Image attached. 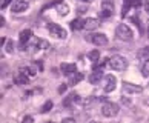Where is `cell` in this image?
I'll use <instances>...</instances> for the list:
<instances>
[{
  "mask_svg": "<svg viewBox=\"0 0 149 123\" xmlns=\"http://www.w3.org/2000/svg\"><path fill=\"white\" fill-rule=\"evenodd\" d=\"M108 65L111 66V69L114 71H125L128 68V62H126L125 57H121V55H112L111 59L108 60Z\"/></svg>",
  "mask_w": 149,
  "mask_h": 123,
  "instance_id": "cell-1",
  "label": "cell"
},
{
  "mask_svg": "<svg viewBox=\"0 0 149 123\" xmlns=\"http://www.w3.org/2000/svg\"><path fill=\"white\" fill-rule=\"evenodd\" d=\"M115 36H117L118 40H123V42H131L132 40V31H131V28L128 25H118L117 28H115Z\"/></svg>",
  "mask_w": 149,
  "mask_h": 123,
  "instance_id": "cell-2",
  "label": "cell"
},
{
  "mask_svg": "<svg viewBox=\"0 0 149 123\" xmlns=\"http://www.w3.org/2000/svg\"><path fill=\"white\" fill-rule=\"evenodd\" d=\"M102 114L104 117H115L118 114V105H115L114 102H109V100H104L102 105Z\"/></svg>",
  "mask_w": 149,
  "mask_h": 123,
  "instance_id": "cell-3",
  "label": "cell"
},
{
  "mask_svg": "<svg viewBox=\"0 0 149 123\" xmlns=\"http://www.w3.org/2000/svg\"><path fill=\"white\" fill-rule=\"evenodd\" d=\"M48 29H49V32H51V36L57 37V38H66V37H68L66 29H63V28L60 26V25H57V23L48 25Z\"/></svg>",
  "mask_w": 149,
  "mask_h": 123,
  "instance_id": "cell-4",
  "label": "cell"
},
{
  "mask_svg": "<svg viewBox=\"0 0 149 123\" xmlns=\"http://www.w3.org/2000/svg\"><path fill=\"white\" fill-rule=\"evenodd\" d=\"M88 40L92 42L97 46H106L108 45V37L104 34H100V32H95V34H89L88 36Z\"/></svg>",
  "mask_w": 149,
  "mask_h": 123,
  "instance_id": "cell-5",
  "label": "cell"
},
{
  "mask_svg": "<svg viewBox=\"0 0 149 123\" xmlns=\"http://www.w3.org/2000/svg\"><path fill=\"white\" fill-rule=\"evenodd\" d=\"M114 13V2L112 0H103L102 2V17H111Z\"/></svg>",
  "mask_w": 149,
  "mask_h": 123,
  "instance_id": "cell-6",
  "label": "cell"
},
{
  "mask_svg": "<svg viewBox=\"0 0 149 123\" xmlns=\"http://www.w3.org/2000/svg\"><path fill=\"white\" fill-rule=\"evenodd\" d=\"M29 8V3L26 2V0H15V2L11 5V11L15 14H19V13H23V11H26Z\"/></svg>",
  "mask_w": 149,
  "mask_h": 123,
  "instance_id": "cell-7",
  "label": "cell"
},
{
  "mask_svg": "<svg viewBox=\"0 0 149 123\" xmlns=\"http://www.w3.org/2000/svg\"><path fill=\"white\" fill-rule=\"evenodd\" d=\"M123 91L126 94H141L143 88L139 85H134V83H129V82H123Z\"/></svg>",
  "mask_w": 149,
  "mask_h": 123,
  "instance_id": "cell-8",
  "label": "cell"
},
{
  "mask_svg": "<svg viewBox=\"0 0 149 123\" xmlns=\"http://www.w3.org/2000/svg\"><path fill=\"white\" fill-rule=\"evenodd\" d=\"M115 86H117V79L112 75V74H108L106 75V85H104V92H112Z\"/></svg>",
  "mask_w": 149,
  "mask_h": 123,
  "instance_id": "cell-9",
  "label": "cell"
},
{
  "mask_svg": "<svg viewBox=\"0 0 149 123\" xmlns=\"http://www.w3.org/2000/svg\"><path fill=\"white\" fill-rule=\"evenodd\" d=\"M60 69L65 75H69V74H74L77 72V65L75 63H62L60 65Z\"/></svg>",
  "mask_w": 149,
  "mask_h": 123,
  "instance_id": "cell-10",
  "label": "cell"
},
{
  "mask_svg": "<svg viewBox=\"0 0 149 123\" xmlns=\"http://www.w3.org/2000/svg\"><path fill=\"white\" fill-rule=\"evenodd\" d=\"M100 26V20L98 19H86L85 20V29L88 31H94V29H97V28Z\"/></svg>",
  "mask_w": 149,
  "mask_h": 123,
  "instance_id": "cell-11",
  "label": "cell"
},
{
  "mask_svg": "<svg viewBox=\"0 0 149 123\" xmlns=\"http://www.w3.org/2000/svg\"><path fill=\"white\" fill-rule=\"evenodd\" d=\"M31 38H32V31L31 29H23L20 32V36H19V40H20V43L23 45V46L28 42H31Z\"/></svg>",
  "mask_w": 149,
  "mask_h": 123,
  "instance_id": "cell-12",
  "label": "cell"
},
{
  "mask_svg": "<svg viewBox=\"0 0 149 123\" xmlns=\"http://www.w3.org/2000/svg\"><path fill=\"white\" fill-rule=\"evenodd\" d=\"M103 79V71L102 69H94L92 74L89 75V83H92V85H97L98 82H100Z\"/></svg>",
  "mask_w": 149,
  "mask_h": 123,
  "instance_id": "cell-13",
  "label": "cell"
},
{
  "mask_svg": "<svg viewBox=\"0 0 149 123\" xmlns=\"http://www.w3.org/2000/svg\"><path fill=\"white\" fill-rule=\"evenodd\" d=\"M29 79H31V77H28L26 74H23V72L19 71V74L14 77V83H17V85H28Z\"/></svg>",
  "mask_w": 149,
  "mask_h": 123,
  "instance_id": "cell-14",
  "label": "cell"
},
{
  "mask_svg": "<svg viewBox=\"0 0 149 123\" xmlns=\"http://www.w3.org/2000/svg\"><path fill=\"white\" fill-rule=\"evenodd\" d=\"M56 9H57V13L62 15V17H65V15L69 14V6H68L65 2H58L57 6H56Z\"/></svg>",
  "mask_w": 149,
  "mask_h": 123,
  "instance_id": "cell-15",
  "label": "cell"
},
{
  "mask_svg": "<svg viewBox=\"0 0 149 123\" xmlns=\"http://www.w3.org/2000/svg\"><path fill=\"white\" fill-rule=\"evenodd\" d=\"M31 42H32V45H36V46H37V49H48L49 48V43L46 40H43V38H34V37H32Z\"/></svg>",
  "mask_w": 149,
  "mask_h": 123,
  "instance_id": "cell-16",
  "label": "cell"
},
{
  "mask_svg": "<svg viewBox=\"0 0 149 123\" xmlns=\"http://www.w3.org/2000/svg\"><path fill=\"white\" fill-rule=\"evenodd\" d=\"M20 72H23V74H26L28 77H31V79L37 75V69L34 68V66H22Z\"/></svg>",
  "mask_w": 149,
  "mask_h": 123,
  "instance_id": "cell-17",
  "label": "cell"
},
{
  "mask_svg": "<svg viewBox=\"0 0 149 123\" xmlns=\"http://www.w3.org/2000/svg\"><path fill=\"white\" fill-rule=\"evenodd\" d=\"M83 80V74H80V72H74V74H69V85L74 86L77 85L79 82Z\"/></svg>",
  "mask_w": 149,
  "mask_h": 123,
  "instance_id": "cell-18",
  "label": "cell"
},
{
  "mask_svg": "<svg viewBox=\"0 0 149 123\" xmlns=\"http://www.w3.org/2000/svg\"><path fill=\"white\" fill-rule=\"evenodd\" d=\"M71 28H72L74 31L85 29V20H81V19H74L72 22H71Z\"/></svg>",
  "mask_w": 149,
  "mask_h": 123,
  "instance_id": "cell-19",
  "label": "cell"
},
{
  "mask_svg": "<svg viewBox=\"0 0 149 123\" xmlns=\"http://www.w3.org/2000/svg\"><path fill=\"white\" fill-rule=\"evenodd\" d=\"M95 102H97V99L95 97H86V99H83L81 100V105H83V108H91V106H94L95 105Z\"/></svg>",
  "mask_w": 149,
  "mask_h": 123,
  "instance_id": "cell-20",
  "label": "cell"
},
{
  "mask_svg": "<svg viewBox=\"0 0 149 123\" xmlns=\"http://www.w3.org/2000/svg\"><path fill=\"white\" fill-rule=\"evenodd\" d=\"M139 59H140V60H143V62L149 60V46L140 49V52H139Z\"/></svg>",
  "mask_w": 149,
  "mask_h": 123,
  "instance_id": "cell-21",
  "label": "cell"
},
{
  "mask_svg": "<svg viewBox=\"0 0 149 123\" xmlns=\"http://www.w3.org/2000/svg\"><path fill=\"white\" fill-rule=\"evenodd\" d=\"M88 57H89V60L92 62V63H95V62H98V59H100V52H98L97 49H92Z\"/></svg>",
  "mask_w": 149,
  "mask_h": 123,
  "instance_id": "cell-22",
  "label": "cell"
},
{
  "mask_svg": "<svg viewBox=\"0 0 149 123\" xmlns=\"http://www.w3.org/2000/svg\"><path fill=\"white\" fill-rule=\"evenodd\" d=\"M51 109H52V102H51V100H48V102L42 106V113H43V114H46V113H49Z\"/></svg>",
  "mask_w": 149,
  "mask_h": 123,
  "instance_id": "cell-23",
  "label": "cell"
},
{
  "mask_svg": "<svg viewBox=\"0 0 149 123\" xmlns=\"http://www.w3.org/2000/svg\"><path fill=\"white\" fill-rule=\"evenodd\" d=\"M141 74L145 77H149V60H146L141 66Z\"/></svg>",
  "mask_w": 149,
  "mask_h": 123,
  "instance_id": "cell-24",
  "label": "cell"
},
{
  "mask_svg": "<svg viewBox=\"0 0 149 123\" xmlns=\"http://www.w3.org/2000/svg\"><path fill=\"white\" fill-rule=\"evenodd\" d=\"M6 52H8V54H13V52H14V43L11 42V40L6 42Z\"/></svg>",
  "mask_w": 149,
  "mask_h": 123,
  "instance_id": "cell-25",
  "label": "cell"
},
{
  "mask_svg": "<svg viewBox=\"0 0 149 123\" xmlns=\"http://www.w3.org/2000/svg\"><path fill=\"white\" fill-rule=\"evenodd\" d=\"M121 103L126 105V106H129V105H131V100H128L126 97H121Z\"/></svg>",
  "mask_w": 149,
  "mask_h": 123,
  "instance_id": "cell-26",
  "label": "cell"
},
{
  "mask_svg": "<svg viewBox=\"0 0 149 123\" xmlns=\"http://www.w3.org/2000/svg\"><path fill=\"white\" fill-rule=\"evenodd\" d=\"M75 119H72V117H68V119H63V123H74Z\"/></svg>",
  "mask_w": 149,
  "mask_h": 123,
  "instance_id": "cell-27",
  "label": "cell"
},
{
  "mask_svg": "<svg viewBox=\"0 0 149 123\" xmlns=\"http://www.w3.org/2000/svg\"><path fill=\"white\" fill-rule=\"evenodd\" d=\"M65 91H66V85H60V88H58V92H60V94H63Z\"/></svg>",
  "mask_w": 149,
  "mask_h": 123,
  "instance_id": "cell-28",
  "label": "cell"
},
{
  "mask_svg": "<svg viewBox=\"0 0 149 123\" xmlns=\"http://www.w3.org/2000/svg\"><path fill=\"white\" fill-rule=\"evenodd\" d=\"M8 5H9V0H3V2H2V9H5Z\"/></svg>",
  "mask_w": 149,
  "mask_h": 123,
  "instance_id": "cell-29",
  "label": "cell"
},
{
  "mask_svg": "<svg viewBox=\"0 0 149 123\" xmlns=\"http://www.w3.org/2000/svg\"><path fill=\"white\" fill-rule=\"evenodd\" d=\"M23 122H34V119L31 115H26V117H23Z\"/></svg>",
  "mask_w": 149,
  "mask_h": 123,
  "instance_id": "cell-30",
  "label": "cell"
},
{
  "mask_svg": "<svg viewBox=\"0 0 149 123\" xmlns=\"http://www.w3.org/2000/svg\"><path fill=\"white\" fill-rule=\"evenodd\" d=\"M145 9H146V13L149 14V0H148V2L145 3Z\"/></svg>",
  "mask_w": 149,
  "mask_h": 123,
  "instance_id": "cell-31",
  "label": "cell"
},
{
  "mask_svg": "<svg viewBox=\"0 0 149 123\" xmlns=\"http://www.w3.org/2000/svg\"><path fill=\"white\" fill-rule=\"evenodd\" d=\"M0 23H2V26H5V19L3 17H0Z\"/></svg>",
  "mask_w": 149,
  "mask_h": 123,
  "instance_id": "cell-32",
  "label": "cell"
},
{
  "mask_svg": "<svg viewBox=\"0 0 149 123\" xmlns=\"http://www.w3.org/2000/svg\"><path fill=\"white\" fill-rule=\"evenodd\" d=\"M145 103H146V105H149V99H146V100H145Z\"/></svg>",
  "mask_w": 149,
  "mask_h": 123,
  "instance_id": "cell-33",
  "label": "cell"
},
{
  "mask_svg": "<svg viewBox=\"0 0 149 123\" xmlns=\"http://www.w3.org/2000/svg\"><path fill=\"white\" fill-rule=\"evenodd\" d=\"M81 2H86L88 3V2H92V0H81Z\"/></svg>",
  "mask_w": 149,
  "mask_h": 123,
  "instance_id": "cell-34",
  "label": "cell"
},
{
  "mask_svg": "<svg viewBox=\"0 0 149 123\" xmlns=\"http://www.w3.org/2000/svg\"><path fill=\"white\" fill-rule=\"evenodd\" d=\"M148 34H149V31H148Z\"/></svg>",
  "mask_w": 149,
  "mask_h": 123,
  "instance_id": "cell-35",
  "label": "cell"
}]
</instances>
